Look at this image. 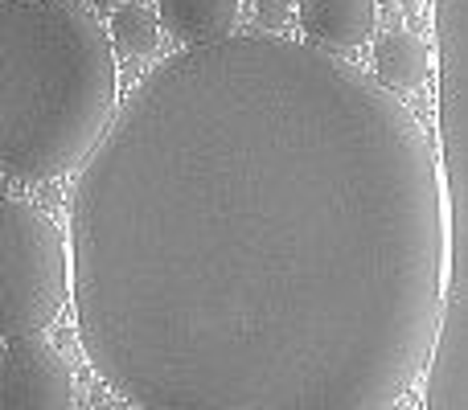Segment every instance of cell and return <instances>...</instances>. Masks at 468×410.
<instances>
[{"label":"cell","mask_w":468,"mask_h":410,"mask_svg":"<svg viewBox=\"0 0 468 410\" xmlns=\"http://www.w3.org/2000/svg\"><path fill=\"white\" fill-rule=\"evenodd\" d=\"M70 263L82 349L140 410H390L444 321V169L390 87L234 33L120 107Z\"/></svg>","instance_id":"6da1fadb"},{"label":"cell","mask_w":468,"mask_h":410,"mask_svg":"<svg viewBox=\"0 0 468 410\" xmlns=\"http://www.w3.org/2000/svg\"><path fill=\"white\" fill-rule=\"evenodd\" d=\"M120 115L112 29L74 0L0 8V164L13 181H54L95 156Z\"/></svg>","instance_id":"7a4b0ae2"},{"label":"cell","mask_w":468,"mask_h":410,"mask_svg":"<svg viewBox=\"0 0 468 410\" xmlns=\"http://www.w3.org/2000/svg\"><path fill=\"white\" fill-rule=\"evenodd\" d=\"M66 279L74 263L66 258L62 230L29 197H5L0 205V332L41 337L66 304Z\"/></svg>","instance_id":"3957f363"},{"label":"cell","mask_w":468,"mask_h":410,"mask_svg":"<svg viewBox=\"0 0 468 410\" xmlns=\"http://www.w3.org/2000/svg\"><path fill=\"white\" fill-rule=\"evenodd\" d=\"M74 373L66 357L41 337L5 341L0 362V410H70Z\"/></svg>","instance_id":"277c9868"},{"label":"cell","mask_w":468,"mask_h":410,"mask_svg":"<svg viewBox=\"0 0 468 410\" xmlns=\"http://www.w3.org/2000/svg\"><path fill=\"white\" fill-rule=\"evenodd\" d=\"M300 29L313 46L354 49L378 25V0H300Z\"/></svg>","instance_id":"5b68a950"},{"label":"cell","mask_w":468,"mask_h":410,"mask_svg":"<svg viewBox=\"0 0 468 410\" xmlns=\"http://www.w3.org/2000/svg\"><path fill=\"white\" fill-rule=\"evenodd\" d=\"M156 13L181 46H214L234 37L242 5L239 0H156Z\"/></svg>","instance_id":"8992f818"},{"label":"cell","mask_w":468,"mask_h":410,"mask_svg":"<svg viewBox=\"0 0 468 410\" xmlns=\"http://www.w3.org/2000/svg\"><path fill=\"white\" fill-rule=\"evenodd\" d=\"M374 70H378L382 87L415 90V87H423L431 74V46L411 29H390L387 37L374 46Z\"/></svg>","instance_id":"52a82bcc"},{"label":"cell","mask_w":468,"mask_h":410,"mask_svg":"<svg viewBox=\"0 0 468 410\" xmlns=\"http://www.w3.org/2000/svg\"><path fill=\"white\" fill-rule=\"evenodd\" d=\"M112 41L120 54L144 58L161 41V13H148L144 5H123L112 21Z\"/></svg>","instance_id":"ba28073f"},{"label":"cell","mask_w":468,"mask_h":410,"mask_svg":"<svg viewBox=\"0 0 468 410\" xmlns=\"http://www.w3.org/2000/svg\"><path fill=\"white\" fill-rule=\"evenodd\" d=\"M255 16L263 29H283V25H288V0H259Z\"/></svg>","instance_id":"9c48e42d"}]
</instances>
